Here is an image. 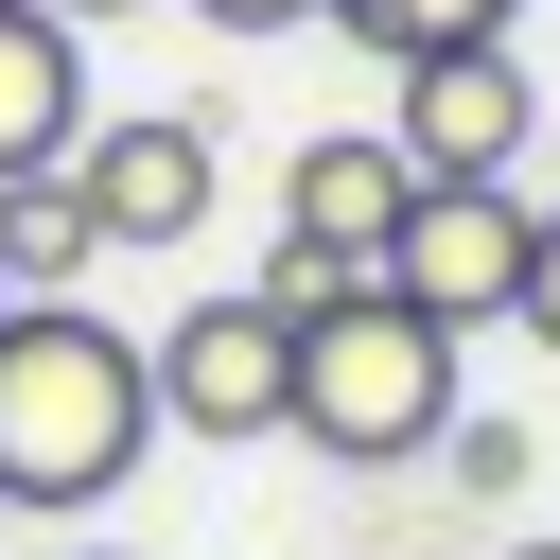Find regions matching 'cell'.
<instances>
[{
    "instance_id": "obj_5",
    "label": "cell",
    "mask_w": 560,
    "mask_h": 560,
    "mask_svg": "<svg viewBox=\"0 0 560 560\" xmlns=\"http://www.w3.org/2000/svg\"><path fill=\"white\" fill-rule=\"evenodd\" d=\"M402 175H525L542 158V88L508 35H455V52H402V105H385Z\"/></svg>"
},
{
    "instance_id": "obj_14",
    "label": "cell",
    "mask_w": 560,
    "mask_h": 560,
    "mask_svg": "<svg viewBox=\"0 0 560 560\" xmlns=\"http://www.w3.org/2000/svg\"><path fill=\"white\" fill-rule=\"evenodd\" d=\"M210 35H298V18H332V0H192Z\"/></svg>"
},
{
    "instance_id": "obj_9",
    "label": "cell",
    "mask_w": 560,
    "mask_h": 560,
    "mask_svg": "<svg viewBox=\"0 0 560 560\" xmlns=\"http://www.w3.org/2000/svg\"><path fill=\"white\" fill-rule=\"evenodd\" d=\"M88 262H105V228H88L70 158H52V175H0V298H70Z\"/></svg>"
},
{
    "instance_id": "obj_13",
    "label": "cell",
    "mask_w": 560,
    "mask_h": 560,
    "mask_svg": "<svg viewBox=\"0 0 560 560\" xmlns=\"http://www.w3.org/2000/svg\"><path fill=\"white\" fill-rule=\"evenodd\" d=\"M508 332H542V350H560V210H542V245H525V298H508Z\"/></svg>"
},
{
    "instance_id": "obj_16",
    "label": "cell",
    "mask_w": 560,
    "mask_h": 560,
    "mask_svg": "<svg viewBox=\"0 0 560 560\" xmlns=\"http://www.w3.org/2000/svg\"><path fill=\"white\" fill-rule=\"evenodd\" d=\"M508 560H560V525H525V542H508Z\"/></svg>"
},
{
    "instance_id": "obj_1",
    "label": "cell",
    "mask_w": 560,
    "mask_h": 560,
    "mask_svg": "<svg viewBox=\"0 0 560 560\" xmlns=\"http://www.w3.org/2000/svg\"><path fill=\"white\" fill-rule=\"evenodd\" d=\"M158 455V350L88 298H0V508H105Z\"/></svg>"
},
{
    "instance_id": "obj_12",
    "label": "cell",
    "mask_w": 560,
    "mask_h": 560,
    "mask_svg": "<svg viewBox=\"0 0 560 560\" xmlns=\"http://www.w3.org/2000/svg\"><path fill=\"white\" fill-rule=\"evenodd\" d=\"M350 280H385V262H332V245H298V228H280V245H262V280H245V298H280V315H332V298H350Z\"/></svg>"
},
{
    "instance_id": "obj_17",
    "label": "cell",
    "mask_w": 560,
    "mask_h": 560,
    "mask_svg": "<svg viewBox=\"0 0 560 560\" xmlns=\"http://www.w3.org/2000/svg\"><path fill=\"white\" fill-rule=\"evenodd\" d=\"M52 18H122V0H52Z\"/></svg>"
},
{
    "instance_id": "obj_15",
    "label": "cell",
    "mask_w": 560,
    "mask_h": 560,
    "mask_svg": "<svg viewBox=\"0 0 560 560\" xmlns=\"http://www.w3.org/2000/svg\"><path fill=\"white\" fill-rule=\"evenodd\" d=\"M542 210H560V122H542Z\"/></svg>"
},
{
    "instance_id": "obj_7",
    "label": "cell",
    "mask_w": 560,
    "mask_h": 560,
    "mask_svg": "<svg viewBox=\"0 0 560 560\" xmlns=\"http://www.w3.org/2000/svg\"><path fill=\"white\" fill-rule=\"evenodd\" d=\"M402 140H368V122H332V140H298L280 158V228L298 245H332V262H385V228H402Z\"/></svg>"
},
{
    "instance_id": "obj_10",
    "label": "cell",
    "mask_w": 560,
    "mask_h": 560,
    "mask_svg": "<svg viewBox=\"0 0 560 560\" xmlns=\"http://www.w3.org/2000/svg\"><path fill=\"white\" fill-rule=\"evenodd\" d=\"M508 18H525V0H332V35H368L385 70H402V52H455V35H508Z\"/></svg>"
},
{
    "instance_id": "obj_4",
    "label": "cell",
    "mask_w": 560,
    "mask_h": 560,
    "mask_svg": "<svg viewBox=\"0 0 560 560\" xmlns=\"http://www.w3.org/2000/svg\"><path fill=\"white\" fill-rule=\"evenodd\" d=\"M298 420V315L280 298H192L158 332V438H280Z\"/></svg>"
},
{
    "instance_id": "obj_8",
    "label": "cell",
    "mask_w": 560,
    "mask_h": 560,
    "mask_svg": "<svg viewBox=\"0 0 560 560\" xmlns=\"http://www.w3.org/2000/svg\"><path fill=\"white\" fill-rule=\"evenodd\" d=\"M88 140V35L52 0H0V175H52Z\"/></svg>"
},
{
    "instance_id": "obj_3",
    "label": "cell",
    "mask_w": 560,
    "mask_h": 560,
    "mask_svg": "<svg viewBox=\"0 0 560 560\" xmlns=\"http://www.w3.org/2000/svg\"><path fill=\"white\" fill-rule=\"evenodd\" d=\"M525 245H542V192L525 175H420L402 228H385V280L438 315V332H490L525 298Z\"/></svg>"
},
{
    "instance_id": "obj_18",
    "label": "cell",
    "mask_w": 560,
    "mask_h": 560,
    "mask_svg": "<svg viewBox=\"0 0 560 560\" xmlns=\"http://www.w3.org/2000/svg\"><path fill=\"white\" fill-rule=\"evenodd\" d=\"M70 560H122V542H70Z\"/></svg>"
},
{
    "instance_id": "obj_2",
    "label": "cell",
    "mask_w": 560,
    "mask_h": 560,
    "mask_svg": "<svg viewBox=\"0 0 560 560\" xmlns=\"http://www.w3.org/2000/svg\"><path fill=\"white\" fill-rule=\"evenodd\" d=\"M280 438H315V455H350V472L438 455V438H455V332H438L402 280H350L332 315H298V420H280Z\"/></svg>"
},
{
    "instance_id": "obj_6",
    "label": "cell",
    "mask_w": 560,
    "mask_h": 560,
    "mask_svg": "<svg viewBox=\"0 0 560 560\" xmlns=\"http://www.w3.org/2000/svg\"><path fill=\"white\" fill-rule=\"evenodd\" d=\"M210 175H228V158H210L192 105H122V122L70 140V192H88L105 245H192V228H210Z\"/></svg>"
},
{
    "instance_id": "obj_11",
    "label": "cell",
    "mask_w": 560,
    "mask_h": 560,
    "mask_svg": "<svg viewBox=\"0 0 560 560\" xmlns=\"http://www.w3.org/2000/svg\"><path fill=\"white\" fill-rule=\"evenodd\" d=\"M438 455H455V490H472V508H525V472H542V438H525V420H455Z\"/></svg>"
}]
</instances>
